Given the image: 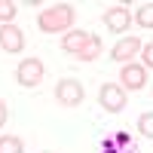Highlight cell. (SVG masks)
Masks as SVG:
<instances>
[{"label": "cell", "instance_id": "cell-1", "mask_svg": "<svg viewBox=\"0 0 153 153\" xmlns=\"http://www.w3.org/2000/svg\"><path fill=\"white\" fill-rule=\"evenodd\" d=\"M37 25H40V31H46V34L68 31L71 25H74V6H68V3L49 6V9H43L40 16H37Z\"/></svg>", "mask_w": 153, "mask_h": 153}, {"label": "cell", "instance_id": "cell-2", "mask_svg": "<svg viewBox=\"0 0 153 153\" xmlns=\"http://www.w3.org/2000/svg\"><path fill=\"white\" fill-rule=\"evenodd\" d=\"M16 80H19V86H25V89L40 86V80H43V61H40V58H22L19 68H16Z\"/></svg>", "mask_w": 153, "mask_h": 153}, {"label": "cell", "instance_id": "cell-3", "mask_svg": "<svg viewBox=\"0 0 153 153\" xmlns=\"http://www.w3.org/2000/svg\"><path fill=\"white\" fill-rule=\"evenodd\" d=\"M83 98H86V92H83V83L80 80H58V86H55V101L58 104H65V107H76V104H83Z\"/></svg>", "mask_w": 153, "mask_h": 153}, {"label": "cell", "instance_id": "cell-4", "mask_svg": "<svg viewBox=\"0 0 153 153\" xmlns=\"http://www.w3.org/2000/svg\"><path fill=\"white\" fill-rule=\"evenodd\" d=\"M98 104L104 107L107 113H123L126 110V89H120L117 83H104L101 86V95H98Z\"/></svg>", "mask_w": 153, "mask_h": 153}, {"label": "cell", "instance_id": "cell-5", "mask_svg": "<svg viewBox=\"0 0 153 153\" xmlns=\"http://www.w3.org/2000/svg\"><path fill=\"white\" fill-rule=\"evenodd\" d=\"M0 49H6V52H12V55L25 52V34H22V28L3 25V28H0Z\"/></svg>", "mask_w": 153, "mask_h": 153}, {"label": "cell", "instance_id": "cell-6", "mask_svg": "<svg viewBox=\"0 0 153 153\" xmlns=\"http://www.w3.org/2000/svg\"><path fill=\"white\" fill-rule=\"evenodd\" d=\"M120 80H123L120 89H144V86H147V71H144L141 65H126Z\"/></svg>", "mask_w": 153, "mask_h": 153}, {"label": "cell", "instance_id": "cell-7", "mask_svg": "<svg viewBox=\"0 0 153 153\" xmlns=\"http://www.w3.org/2000/svg\"><path fill=\"white\" fill-rule=\"evenodd\" d=\"M129 22H132V16H129V9L126 6H110L107 12H104V25L110 31H126L129 28Z\"/></svg>", "mask_w": 153, "mask_h": 153}, {"label": "cell", "instance_id": "cell-8", "mask_svg": "<svg viewBox=\"0 0 153 153\" xmlns=\"http://www.w3.org/2000/svg\"><path fill=\"white\" fill-rule=\"evenodd\" d=\"M138 49H141V40H135V37H126V40H120L117 46H113V52H110V58L113 61H120V65H123V61H129L135 52H138Z\"/></svg>", "mask_w": 153, "mask_h": 153}, {"label": "cell", "instance_id": "cell-9", "mask_svg": "<svg viewBox=\"0 0 153 153\" xmlns=\"http://www.w3.org/2000/svg\"><path fill=\"white\" fill-rule=\"evenodd\" d=\"M92 40V34H86V31H68L65 37H61V49H65V52H80V49Z\"/></svg>", "mask_w": 153, "mask_h": 153}, {"label": "cell", "instance_id": "cell-10", "mask_svg": "<svg viewBox=\"0 0 153 153\" xmlns=\"http://www.w3.org/2000/svg\"><path fill=\"white\" fill-rule=\"evenodd\" d=\"M98 55H101V40H98V37H92V40L76 52V58H80V61H95Z\"/></svg>", "mask_w": 153, "mask_h": 153}, {"label": "cell", "instance_id": "cell-11", "mask_svg": "<svg viewBox=\"0 0 153 153\" xmlns=\"http://www.w3.org/2000/svg\"><path fill=\"white\" fill-rule=\"evenodd\" d=\"M0 153H25L22 138H16V135H0Z\"/></svg>", "mask_w": 153, "mask_h": 153}, {"label": "cell", "instance_id": "cell-12", "mask_svg": "<svg viewBox=\"0 0 153 153\" xmlns=\"http://www.w3.org/2000/svg\"><path fill=\"white\" fill-rule=\"evenodd\" d=\"M16 12H19V6L12 3V0H0V22H3V25H12Z\"/></svg>", "mask_w": 153, "mask_h": 153}, {"label": "cell", "instance_id": "cell-13", "mask_svg": "<svg viewBox=\"0 0 153 153\" xmlns=\"http://www.w3.org/2000/svg\"><path fill=\"white\" fill-rule=\"evenodd\" d=\"M138 132H141L147 141L153 138V113L147 110V113H141V117H138Z\"/></svg>", "mask_w": 153, "mask_h": 153}, {"label": "cell", "instance_id": "cell-14", "mask_svg": "<svg viewBox=\"0 0 153 153\" xmlns=\"http://www.w3.org/2000/svg\"><path fill=\"white\" fill-rule=\"evenodd\" d=\"M135 19H138V25H141V28H150V25H153V6H150V3H147V6H138Z\"/></svg>", "mask_w": 153, "mask_h": 153}, {"label": "cell", "instance_id": "cell-15", "mask_svg": "<svg viewBox=\"0 0 153 153\" xmlns=\"http://www.w3.org/2000/svg\"><path fill=\"white\" fill-rule=\"evenodd\" d=\"M144 61H147L144 71H150V68H153V43H147V49H144Z\"/></svg>", "mask_w": 153, "mask_h": 153}, {"label": "cell", "instance_id": "cell-16", "mask_svg": "<svg viewBox=\"0 0 153 153\" xmlns=\"http://www.w3.org/2000/svg\"><path fill=\"white\" fill-rule=\"evenodd\" d=\"M6 117H9V110H6V101H0V129L6 126Z\"/></svg>", "mask_w": 153, "mask_h": 153}]
</instances>
